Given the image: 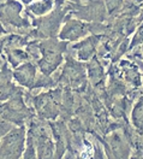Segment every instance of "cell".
I'll return each mask as SVG.
<instances>
[{
	"label": "cell",
	"mask_w": 143,
	"mask_h": 159,
	"mask_svg": "<svg viewBox=\"0 0 143 159\" xmlns=\"http://www.w3.org/2000/svg\"><path fill=\"white\" fill-rule=\"evenodd\" d=\"M22 11L23 6L20 1L2 0L0 2V22L6 31L25 35L30 33V22L20 15Z\"/></svg>",
	"instance_id": "cell-1"
},
{
	"label": "cell",
	"mask_w": 143,
	"mask_h": 159,
	"mask_svg": "<svg viewBox=\"0 0 143 159\" xmlns=\"http://www.w3.org/2000/svg\"><path fill=\"white\" fill-rule=\"evenodd\" d=\"M57 4V9L52 10L48 16H42L39 18H34L32 24L35 25V28L30 30V33L28 34V36L31 38H54L58 34V30L60 27V23L63 20V17L65 15V12L69 10L67 5L64 7V2L65 0H55L54 1Z\"/></svg>",
	"instance_id": "cell-2"
},
{
	"label": "cell",
	"mask_w": 143,
	"mask_h": 159,
	"mask_svg": "<svg viewBox=\"0 0 143 159\" xmlns=\"http://www.w3.org/2000/svg\"><path fill=\"white\" fill-rule=\"evenodd\" d=\"M23 94V90L20 89L10 99L0 105V116L12 124L24 125V123L30 120L34 116L32 111L27 106Z\"/></svg>",
	"instance_id": "cell-3"
},
{
	"label": "cell",
	"mask_w": 143,
	"mask_h": 159,
	"mask_svg": "<svg viewBox=\"0 0 143 159\" xmlns=\"http://www.w3.org/2000/svg\"><path fill=\"white\" fill-rule=\"evenodd\" d=\"M25 128L20 125L7 131L0 140V158H20L24 151Z\"/></svg>",
	"instance_id": "cell-4"
},
{
	"label": "cell",
	"mask_w": 143,
	"mask_h": 159,
	"mask_svg": "<svg viewBox=\"0 0 143 159\" xmlns=\"http://www.w3.org/2000/svg\"><path fill=\"white\" fill-rule=\"evenodd\" d=\"M106 6L103 0H94L89 1L88 5L81 6L78 10L75 11V15L85 20H95V22H101L106 18Z\"/></svg>",
	"instance_id": "cell-5"
},
{
	"label": "cell",
	"mask_w": 143,
	"mask_h": 159,
	"mask_svg": "<svg viewBox=\"0 0 143 159\" xmlns=\"http://www.w3.org/2000/svg\"><path fill=\"white\" fill-rule=\"evenodd\" d=\"M53 93L40 94L32 98V104L42 118H55L58 115V106L53 99Z\"/></svg>",
	"instance_id": "cell-6"
},
{
	"label": "cell",
	"mask_w": 143,
	"mask_h": 159,
	"mask_svg": "<svg viewBox=\"0 0 143 159\" xmlns=\"http://www.w3.org/2000/svg\"><path fill=\"white\" fill-rule=\"evenodd\" d=\"M88 31H90L89 24H85L77 20H69L63 27L60 34H59V38L61 40L76 41V40L85 36L88 34Z\"/></svg>",
	"instance_id": "cell-7"
},
{
	"label": "cell",
	"mask_w": 143,
	"mask_h": 159,
	"mask_svg": "<svg viewBox=\"0 0 143 159\" xmlns=\"http://www.w3.org/2000/svg\"><path fill=\"white\" fill-rule=\"evenodd\" d=\"M12 77L13 72L7 68V64L2 65L0 68V102L9 100L20 89L12 83Z\"/></svg>",
	"instance_id": "cell-8"
},
{
	"label": "cell",
	"mask_w": 143,
	"mask_h": 159,
	"mask_svg": "<svg viewBox=\"0 0 143 159\" xmlns=\"http://www.w3.org/2000/svg\"><path fill=\"white\" fill-rule=\"evenodd\" d=\"M13 79L20 86L31 88V86L34 84V81L36 79V66L31 61H25L20 64L13 71Z\"/></svg>",
	"instance_id": "cell-9"
},
{
	"label": "cell",
	"mask_w": 143,
	"mask_h": 159,
	"mask_svg": "<svg viewBox=\"0 0 143 159\" xmlns=\"http://www.w3.org/2000/svg\"><path fill=\"white\" fill-rule=\"evenodd\" d=\"M61 61H63L61 53H47V54H42V57L37 60V64L42 74L51 75L60 65Z\"/></svg>",
	"instance_id": "cell-10"
},
{
	"label": "cell",
	"mask_w": 143,
	"mask_h": 159,
	"mask_svg": "<svg viewBox=\"0 0 143 159\" xmlns=\"http://www.w3.org/2000/svg\"><path fill=\"white\" fill-rule=\"evenodd\" d=\"M98 36H90L88 39L83 40L78 45L73 46V50L77 52V58L81 60H88L96 50L98 45Z\"/></svg>",
	"instance_id": "cell-11"
},
{
	"label": "cell",
	"mask_w": 143,
	"mask_h": 159,
	"mask_svg": "<svg viewBox=\"0 0 143 159\" xmlns=\"http://www.w3.org/2000/svg\"><path fill=\"white\" fill-rule=\"evenodd\" d=\"M54 9V0H39L28 5V13L34 15L35 17H42L48 15Z\"/></svg>",
	"instance_id": "cell-12"
},
{
	"label": "cell",
	"mask_w": 143,
	"mask_h": 159,
	"mask_svg": "<svg viewBox=\"0 0 143 159\" xmlns=\"http://www.w3.org/2000/svg\"><path fill=\"white\" fill-rule=\"evenodd\" d=\"M7 57V61L11 64V66L17 68L20 64L28 61L29 59V54L27 51H23L22 48H9V50H4Z\"/></svg>",
	"instance_id": "cell-13"
},
{
	"label": "cell",
	"mask_w": 143,
	"mask_h": 159,
	"mask_svg": "<svg viewBox=\"0 0 143 159\" xmlns=\"http://www.w3.org/2000/svg\"><path fill=\"white\" fill-rule=\"evenodd\" d=\"M88 71H89V77H90L94 84H98L103 79V69H102V66L100 65V63L98 60L94 59L89 64Z\"/></svg>",
	"instance_id": "cell-14"
},
{
	"label": "cell",
	"mask_w": 143,
	"mask_h": 159,
	"mask_svg": "<svg viewBox=\"0 0 143 159\" xmlns=\"http://www.w3.org/2000/svg\"><path fill=\"white\" fill-rule=\"evenodd\" d=\"M132 122L136 128L143 129V99L135 106L132 111Z\"/></svg>",
	"instance_id": "cell-15"
},
{
	"label": "cell",
	"mask_w": 143,
	"mask_h": 159,
	"mask_svg": "<svg viewBox=\"0 0 143 159\" xmlns=\"http://www.w3.org/2000/svg\"><path fill=\"white\" fill-rule=\"evenodd\" d=\"M52 86H54V81L51 79V76L42 74L40 76H36V79L34 81V84L31 86V89L42 88V87H52Z\"/></svg>",
	"instance_id": "cell-16"
},
{
	"label": "cell",
	"mask_w": 143,
	"mask_h": 159,
	"mask_svg": "<svg viewBox=\"0 0 143 159\" xmlns=\"http://www.w3.org/2000/svg\"><path fill=\"white\" fill-rule=\"evenodd\" d=\"M27 52L29 54V57H31L32 59L39 60V53H40V47H39V41L34 40V41H28L27 43Z\"/></svg>",
	"instance_id": "cell-17"
},
{
	"label": "cell",
	"mask_w": 143,
	"mask_h": 159,
	"mask_svg": "<svg viewBox=\"0 0 143 159\" xmlns=\"http://www.w3.org/2000/svg\"><path fill=\"white\" fill-rule=\"evenodd\" d=\"M106 10L110 15H114L117 11H119L122 9L123 2L124 0H103Z\"/></svg>",
	"instance_id": "cell-18"
},
{
	"label": "cell",
	"mask_w": 143,
	"mask_h": 159,
	"mask_svg": "<svg viewBox=\"0 0 143 159\" xmlns=\"http://www.w3.org/2000/svg\"><path fill=\"white\" fill-rule=\"evenodd\" d=\"M12 128H13V127H12V123L5 120V119L0 116V136H4V135H5L7 131H10Z\"/></svg>",
	"instance_id": "cell-19"
},
{
	"label": "cell",
	"mask_w": 143,
	"mask_h": 159,
	"mask_svg": "<svg viewBox=\"0 0 143 159\" xmlns=\"http://www.w3.org/2000/svg\"><path fill=\"white\" fill-rule=\"evenodd\" d=\"M140 43H143V25L140 28V30L137 31V34L133 36L132 42H131V45H130V48L136 47V46L140 45Z\"/></svg>",
	"instance_id": "cell-20"
},
{
	"label": "cell",
	"mask_w": 143,
	"mask_h": 159,
	"mask_svg": "<svg viewBox=\"0 0 143 159\" xmlns=\"http://www.w3.org/2000/svg\"><path fill=\"white\" fill-rule=\"evenodd\" d=\"M4 43H5V38H1L0 39V54L4 51Z\"/></svg>",
	"instance_id": "cell-21"
},
{
	"label": "cell",
	"mask_w": 143,
	"mask_h": 159,
	"mask_svg": "<svg viewBox=\"0 0 143 159\" xmlns=\"http://www.w3.org/2000/svg\"><path fill=\"white\" fill-rule=\"evenodd\" d=\"M6 33V30L4 28V25L1 24V22H0V35H2V34H5Z\"/></svg>",
	"instance_id": "cell-22"
},
{
	"label": "cell",
	"mask_w": 143,
	"mask_h": 159,
	"mask_svg": "<svg viewBox=\"0 0 143 159\" xmlns=\"http://www.w3.org/2000/svg\"><path fill=\"white\" fill-rule=\"evenodd\" d=\"M6 64V59L4 58V57H0V68L2 66V65H5Z\"/></svg>",
	"instance_id": "cell-23"
},
{
	"label": "cell",
	"mask_w": 143,
	"mask_h": 159,
	"mask_svg": "<svg viewBox=\"0 0 143 159\" xmlns=\"http://www.w3.org/2000/svg\"><path fill=\"white\" fill-rule=\"evenodd\" d=\"M20 1H22V2L25 4V5H29V4H31L34 0H20Z\"/></svg>",
	"instance_id": "cell-24"
},
{
	"label": "cell",
	"mask_w": 143,
	"mask_h": 159,
	"mask_svg": "<svg viewBox=\"0 0 143 159\" xmlns=\"http://www.w3.org/2000/svg\"><path fill=\"white\" fill-rule=\"evenodd\" d=\"M133 1H136V2H143V0H133Z\"/></svg>",
	"instance_id": "cell-25"
},
{
	"label": "cell",
	"mask_w": 143,
	"mask_h": 159,
	"mask_svg": "<svg viewBox=\"0 0 143 159\" xmlns=\"http://www.w3.org/2000/svg\"><path fill=\"white\" fill-rule=\"evenodd\" d=\"M72 1H77V0H72Z\"/></svg>",
	"instance_id": "cell-26"
}]
</instances>
